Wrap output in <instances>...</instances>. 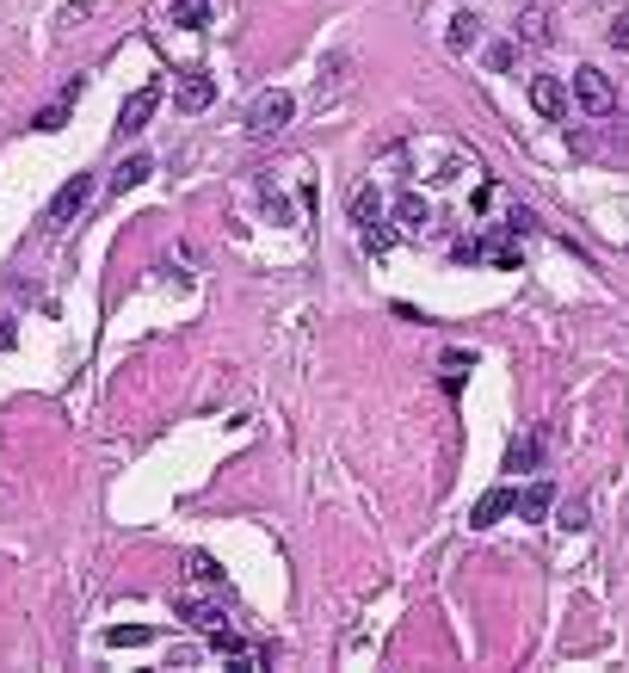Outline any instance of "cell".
<instances>
[{"label": "cell", "mask_w": 629, "mask_h": 673, "mask_svg": "<svg viewBox=\"0 0 629 673\" xmlns=\"http://www.w3.org/2000/svg\"><path fill=\"white\" fill-rule=\"evenodd\" d=\"M290 118H296V99L290 93H259L247 105V136H253V143H266V136H278Z\"/></svg>", "instance_id": "1"}, {"label": "cell", "mask_w": 629, "mask_h": 673, "mask_svg": "<svg viewBox=\"0 0 629 673\" xmlns=\"http://www.w3.org/2000/svg\"><path fill=\"white\" fill-rule=\"evenodd\" d=\"M87 198H93V173H74V180L44 204V229H68V223L87 210Z\"/></svg>", "instance_id": "2"}, {"label": "cell", "mask_w": 629, "mask_h": 673, "mask_svg": "<svg viewBox=\"0 0 629 673\" xmlns=\"http://www.w3.org/2000/svg\"><path fill=\"white\" fill-rule=\"evenodd\" d=\"M574 99L586 105L592 118H605L611 105H617V93H611V81H605V68H574Z\"/></svg>", "instance_id": "3"}, {"label": "cell", "mask_w": 629, "mask_h": 673, "mask_svg": "<svg viewBox=\"0 0 629 673\" xmlns=\"http://www.w3.org/2000/svg\"><path fill=\"white\" fill-rule=\"evenodd\" d=\"M352 223H358V235H364L370 254H383V247H389V235H383V204H377V192H370V186L352 198Z\"/></svg>", "instance_id": "4"}, {"label": "cell", "mask_w": 629, "mask_h": 673, "mask_svg": "<svg viewBox=\"0 0 629 673\" xmlns=\"http://www.w3.org/2000/svg\"><path fill=\"white\" fill-rule=\"evenodd\" d=\"M155 105H161V81H142V93L124 99V118H118V136H136L148 118H155Z\"/></svg>", "instance_id": "5"}, {"label": "cell", "mask_w": 629, "mask_h": 673, "mask_svg": "<svg viewBox=\"0 0 629 673\" xmlns=\"http://www.w3.org/2000/svg\"><path fill=\"white\" fill-rule=\"evenodd\" d=\"M210 99H216V81H210V75H198V68H192V75H179L173 105H179L185 118H192V112H210Z\"/></svg>", "instance_id": "6"}, {"label": "cell", "mask_w": 629, "mask_h": 673, "mask_svg": "<svg viewBox=\"0 0 629 673\" xmlns=\"http://www.w3.org/2000/svg\"><path fill=\"white\" fill-rule=\"evenodd\" d=\"M531 105H537L549 124L568 118V93H562V81H555V75H537V81H531Z\"/></svg>", "instance_id": "7"}, {"label": "cell", "mask_w": 629, "mask_h": 673, "mask_svg": "<svg viewBox=\"0 0 629 673\" xmlns=\"http://www.w3.org/2000/svg\"><path fill=\"white\" fill-rule=\"evenodd\" d=\"M512 501H518V494H512V488H488V494H481V501H475V513H469V525H475V531H488V525H500V519L512 513Z\"/></svg>", "instance_id": "8"}, {"label": "cell", "mask_w": 629, "mask_h": 673, "mask_svg": "<svg viewBox=\"0 0 629 673\" xmlns=\"http://www.w3.org/2000/svg\"><path fill=\"white\" fill-rule=\"evenodd\" d=\"M395 223H401L407 235H420V229L432 223V204H426L420 192H401V198H395Z\"/></svg>", "instance_id": "9"}, {"label": "cell", "mask_w": 629, "mask_h": 673, "mask_svg": "<svg viewBox=\"0 0 629 673\" xmlns=\"http://www.w3.org/2000/svg\"><path fill=\"white\" fill-rule=\"evenodd\" d=\"M148 173H155V161H148V155H130V161H118V167H111V192H136V186L148 180Z\"/></svg>", "instance_id": "10"}, {"label": "cell", "mask_w": 629, "mask_h": 673, "mask_svg": "<svg viewBox=\"0 0 629 673\" xmlns=\"http://www.w3.org/2000/svg\"><path fill=\"white\" fill-rule=\"evenodd\" d=\"M518 513H525V519H549V507H555V488L549 482H531L525 494H518V501H512Z\"/></svg>", "instance_id": "11"}, {"label": "cell", "mask_w": 629, "mask_h": 673, "mask_svg": "<svg viewBox=\"0 0 629 673\" xmlns=\"http://www.w3.org/2000/svg\"><path fill=\"white\" fill-rule=\"evenodd\" d=\"M105 643H111V649H148V643H155V630H142V624H111Z\"/></svg>", "instance_id": "12"}, {"label": "cell", "mask_w": 629, "mask_h": 673, "mask_svg": "<svg viewBox=\"0 0 629 673\" xmlns=\"http://www.w3.org/2000/svg\"><path fill=\"white\" fill-rule=\"evenodd\" d=\"M179 618L198 624V630H216V624H222V612L210 606V599H179Z\"/></svg>", "instance_id": "13"}, {"label": "cell", "mask_w": 629, "mask_h": 673, "mask_svg": "<svg viewBox=\"0 0 629 673\" xmlns=\"http://www.w3.org/2000/svg\"><path fill=\"white\" fill-rule=\"evenodd\" d=\"M74 93H81V87H62V99H50L44 112H37V130H62V118H68V105H74Z\"/></svg>", "instance_id": "14"}, {"label": "cell", "mask_w": 629, "mask_h": 673, "mask_svg": "<svg viewBox=\"0 0 629 673\" xmlns=\"http://www.w3.org/2000/svg\"><path fill=\"white\" fill-rule=\"evenodd\" d=\"M167 13H173L179 25H204V19H210V0H167Z\"/></svg>", "instance_id": "15"}, {"label": "cell", "mask_w": 629, "mask_h": 673, "mask_svg": "<svg viewBox=\"0 0 629 673\" xmlns=\"http://www.w3.org/2000/svg\"><path fill=\"white\" fill-rule=\"evenodd\" d=\"M475 38H481V19H475V13H457V19H451V50H469Z\"/></svg>", "instance_id": "16"}, {"label": "cell", "mask_w": 629, "mask_h": 673, "mask_svg": "<svg viewBox=\"0 0 629 673\" xmlns=\"http://www.w3.org/2000/svg\"><path fill=\"white\" fill-rule=\"evenodd\" d=\"M537 457H543V445H537V439H518V445L506 451V470H531Z\"/></svg>", "instance_id": "17"}, {"label": "cell", "mask_w": 629, "mask_h": 673, "mask_svg": "<svg viewBox=\"0 0 629 673\" xmlns=\"http://www.w3.org/2000/svg\"><path fill=\"white\" fill-rule=\"evenodd\" d=\"M518 38H525V44H543V38H549V19H543V13H525V19H518Z\"/></svg>", "instance_id": "18"}, {"label": "cell", "mask_w": 629, "mask_h": 673, "mask_svg": "<svg viewBox=\"0 0 629 673\" xmlns=\"http://www.w3.org/2000/svg\"><path fill=\"white\" fill-rule=\"evenodd\" d=\"M185 569H192L198 581H216V575H222V569H216V562H210V556H185Z\"/></svg>", "instance_id": "19"}, {"label": "cell", "mask_w": 629, "mask_h": 673, "mask_svg": "<svg viewBox=\"0 0 629 673\" xmlns=\"http://www.w3.org/2000/svg\"><path fill=\"white\" fill-rule=\"evenodd\" d=\"M611 44H617V50H629V13H617V19H611Z\"/></svg>", "instance_id": "20"}, {"label": "cell", "mask_w": 629, "mask_h": 673, "mask_svg": "<svg viewBox=\"0 0 629 673\" xmlns=\"http://www.w3.org/2000/svg\"><path fill=\"white\" fill-rule=\"evenodd\" d=\"M13 346V322H7V315H0V352H7Z\"/></svg>", "instance_id": "21"}]
</instances>
